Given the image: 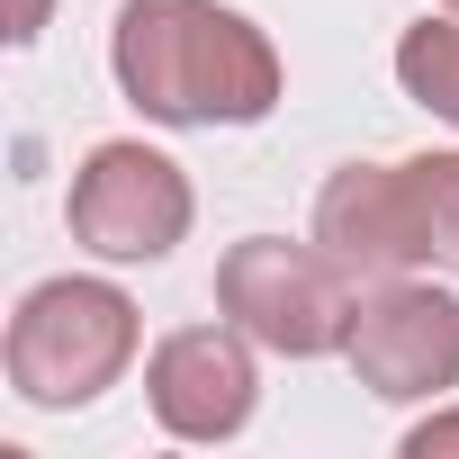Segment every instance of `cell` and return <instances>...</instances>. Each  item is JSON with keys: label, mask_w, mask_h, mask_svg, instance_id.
<instances>
[{"label": "cell", "mask_w": 459, "mask_h": 459, "mask_svg": "<svg viewBox=\"0 0 459 459\" xmlns=\"http://www.w3.org/2000/svg\"><path fill=\"white\" fill-rule=\"evenodd\" d=\"M108 73L153 126H262L280 108V46L216 0H126Z\"/></svg>", "instance_id": "6da1fadb"}, {"label": "cell", "mask_w": 459, "mask_h": 459, "mask_svg": "<svg viewBox=\"0 0 459 459\" xmlns=\"http://www.w3.org/2000/svg\"><path fill=\"white\" fill-rule=\"evenodd\" d=\"M135 342H144V325H135V298L117 280H46V289L19 298L0 360H10L19 405L73 414V405H91V396H108L126 378Z\"/></svg>", "instance_id": "7a4b0ae2"}, {"label": "cell", "mask_w": 459, "mask_h": 459, "mask_svg": "<svg viewBox=\"0 0 459 459\" xmlns=\"http://www.w3.org/2000/svg\"><path fill=\"white\" fill-rule=\"evenodd\" d=\"M360 307V280L325 253V244H289V235H244L216 262V316L244 325L262 351L280 360H325L342 351Z\"/></svg>", "instance_id": "3957f363"}, {"label": "cell", "mask_w": 459, "mask_h": 459, "mask_svg": "<svg viewBox=\"0 0 459 459\" xmlns=\"http://www.w3.org/2000/svg\"><path fill=\"white\" fill-rule=\"evenodd\" d=\"M64 216H73V244L100 253V262H171L189 216H198V198H189V171L171 153L117 135V144L82 153Z\"/></svg>", "instance_id": "277c9868"}, {"label": "cell", "mask_w": 459, "mask_h": 459, "mask_svg": "<svg viewBox=\"0 0 459 459\" xmlns=\"http://www.w3.org/2000/svg\"><path fill=\"white\" fill-rule=\"evenodd\" d=\"M342 360L369 396L387 405H441L459 387V298L432 289V280H369L360 307H351V333H342Z\"/></svg>", "instance_id": "5b68a950"}, {"label": "cell", "mask_w": 459, "mask_h": 459, "mask_svg": "<svg viewBox=\"0 0 459 459\" xmlns=\"http://www.w3.org/2000/svg\"><path fill=\"white\" fill-rule=\"evenodd\" d=\"M253 333L244 325H180L153 342L144 360V405L171 441H235L262 405V369H253Z\"/></svg>", "instance_id": "8992f818"}, {"label": "cell", "mask_w": 459, "mask_h": 459, "mask_svg": "<svg viewBox=\"0 0 459 459\" xmlns=\"http://www.w3.org/2000/svg\"><path fill=\"white\" fill-rule=\"evenodd\" d=\"M316 244H325L360 289H369V280L432 271V225H423L414 171H405V162H342V171L316 189Z\"/></svg>", "instance_id": "52a82bcc"}, {"label": "cell", "mask_w": 459, "mask_h": 459, "mask_svg": "<svg viewBox=\"0 0 459 459\" xmlns=\"http://www.w3.org/2000/svg\"><path fill=\"white\" fill-rule=\"evenodd\" d=\"M396 82L414 108H432L441 126H459V10H432L396 37Z\"/></svg>", "instance_id": "ba28073f"}, {"label": "cell", "mask_w": 459, "mask_h": 459, "mask_svg": "<svg viewBox=\"0 0 459 459\" xmlns=\"http://www.w3.org/2000/svg\"><path fill=\"white\" fill-rule=\"evenodd\" d=\"M414 198L432 225V271H459V153H414Z\"/></svg>", "instance_id": "9c48e42d"}, {"label": "cell", "mask_w": 459, "mask_h": 459, "mask_svg": "<svg viewBox=\"0 0 459 459\" xmlns=\"http://www.w3.org/2000/svg\"><path fill=\"white\" fill-rule=\"evenodd\" d=\"M441 450H459V414H432L405 432V459H441Z\"/></svg>", "instance_id": "30bf717a"}, {"label": "cell", "mask_w": 459, "mask_h": 459, "mask_svg": "<svg viewBox=\"0 0 459 459\" xmlns=\"http://www.w3.org/2000/svg\"><path fill=\"white\" fill-rule=\"evenodd\" d=\"M37 28H46V0H19V19H10V46H37Z\"/></svg>", "instance_id": "8fae6325"}, {"label": "cell", "mask_w": 459, "mask_h": 459, "mask_svg": "<svg viewBox=\"0 0 459 459\" xmlns=\"http://www.w3.org/2000/svg\"><path fill=\"white\" fill-rule=\"evenodd\" d=\"M441 10H459V0H441Z\"/></svg>", "instance_id": "7c38bea8"}]
</instances>
